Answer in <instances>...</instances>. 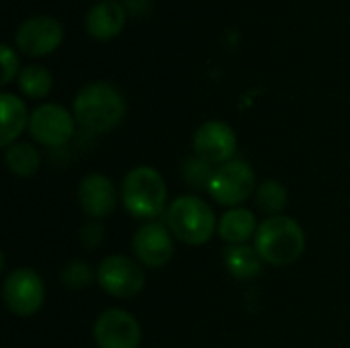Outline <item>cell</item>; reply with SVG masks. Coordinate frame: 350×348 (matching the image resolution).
I'll return each instance as SVG.
<instances>
[{
  "label": "cell",
  "instance_id": "6da1fadb",
  "mask_svg": "<svg viewBox=\"0 0 350 348\" xmlns=\"http://www.w3.org/2000/svg\"><path fill=\"white\" fill-rule=\"evenodd\" d=\"M72 113L82 129L107 133L123 121L125 98L109 82H88L76 92Z\"/></svg>",
  "mask_w": 350,
  "mask_h": 348
},
{
  "label": "cell",
  "instance_id": "7a4b0ae2",
  "mask_svg": "<svg viewBox=\"0 0 350 348\" xmlns=\"http://www.w3.org/2000/svg\"><path fill=\"white\" fill-rule=\"evenodd\" d=\"M121 203L135 219H154L168 209V187L164 176L152 166L131 168L121 183Z\"/></svg>",
  "mask_w": 350,
  "mask_h": 348
},
{
  "label": "cell",
  "instance_id": "3957f363",
  "mask_svg": "<svg viewBox=\"0 0 350 348\" xmlns=\"http://www.w3.org/2000/svg\"><path fill=\"white\" fill-rule=\"evenodd\" d=\"M254 248L267 265L289 267L306 250L304 228L289 215H271L258 226Z\"/></svg>",
  "mask_w": 350,
  "mask_h": 348
},
{
  "label": "cell",
  "instance_id": "277c9868",
  "mask_svg": "<svg viewBox=\"0 0 350 348\" xmlns=\"http://www.w3.org/2000/svg\"><path fill=\"white\" fill-rule=\"evenodd\" d=\"M164 219L174 240L187 246H203L217 232V219L211 205L197 195L176 197L168 205Z\"/></svg>",
  "mask_w": 350,
  "mask_h": 348
},
{
  "label": "cell",
  "instance_id": "5b68a950",
  "mask_svg": "<svg viewBox=\"0 0 350 348\" xmlns=\"http://www.w3.org/2000/svg\"><path fill=\"white\" fill-rule=\"evenodd\" d=\"M224 207H240L256 193V174L244 160H230L215 168L207 191Z\"/></svg>",
  "mask_w": 350,
  "mask_h": 348
},
{
  "label": "cell",
  "instance_id": "8992f818",
  "mask_svg": "<svg viewBox=\"0 0 350 348\" xmlns=\"http://www.w3.org/2000/svg\"><path fill=\"white\" fill-rule=\"evenodd\" d=\"M96 281L105 293L117 299H133L146 287V273L142 265L123 254H111L100 260Z\"/></svg>",
  "mask_w": 350,
  "mask_h": 348
},
{
  "label": "cell",
  "instance_id": "52a82bcc",
  "mask_svg": "<svg viewBox=\"0 0 350 348\" xmlns=\"http://www.w3.org/2000/svg\"><path fill=\"white\" fill-rule=\"evenodd\" d=\"M2 299L6 310L16 318H31L43 308L45 285L39 273L27 267H18L6 275L2 283Z\"/></svg>",
  "mask_w": 350,
  "mask_h": 348
},
{
  "label": "cell",
  "instance_id": "ba28073f",
  "mask_svg": "<svg viewBox=\"0 0 350 348\" xmlns=\"http://www.w3.org/2000/svg\"><path fill=\"white\" fill-rule=\"evenodd\" d=\"M76 129L74 113L57 103L39 105L29 119V133L33 139L45 148H62L66 146Z\"/></svg>",
  "mask_w": 350,
  "mask_h": 348
},
{
  "label": "cell",
  "instance_id": "9c48e42d",
  "mask_svg": "<svg viewBox=\"0 0 350 348\" xmlns=\"http://www.w3.org/2000/svg\"><path fill=\"white\" fill-rule=\"evenodd\" d=\"M92 336L98 348H139L142 328L135 316L121 308H111L96 318Z\"/></svg>",
  "mask_w": 350,
  "mask_h": 348
},
{
  "label": "cell",
  "instance_id": "30bf717a",
  "mask_svg": "<svg viewBox=\"0 0 350 348\" xmlns=\"http://www.w3.org/2000/svg\"><path fill=\"white\" fill-rule=\"evenodd\" d=\"M135 260L146 269H162L170 263L174 254V236L168 226L158 222H148L137 228L131 240Z\"/></svg>",
  "mask_w": 350,
  "mask_h": 348
},
{
  "label": "cell",
  "instance_id": "8fae6325",
  "mask_svg": "<svg viewBox=\"0 0 350 348\" xmlns=\"http://www.w3.org/2000/svg\"><path fill=\"white\" fill-rule=\"evenodd\" d=\"M238 148V137L234 129L224 121H205L193 135V150L195 156L213 164L221 166L232 160Z\"/></svg>",
  "mask_w": 350,
  "mask_h": 348
},
{
  "label": "cell",
  "instance_id": "7c38bea8",
  "mask_svg": "<svg viewBox=\"0 0 350 348\" xmlns=\"http://www.w3.org/2000/svg\"><path fill=\"white\" fill-rule=\"evenodd\" d=\"M64 37L62 23L47 14H37L23 21L14 33V41L27 55H45L53 51Z\"/></svg>",
  "mask_w": 350,
  "mask_h": 348
},
{
  "label": "cell",
  "instance_id": "4fadbf2b",
  "mask_svg": "<svg viewBox=\"0 0 350 348\" xmlns=\"http://www.w3.org/2000/svg\"><path fill=\"white\" fill-rule=\"evenodd\" d=\"M119 199L121 197L115 189V183L100 172L86 174L78 185V205L90 219L100 222L109 217Z\"/></svg>",
  "mask_w": 350,
  "mask_h": 348
},
{
  "label": "cell",
  "instance_id": "5bb4252c",
  "mask_svg": "<svg viewBox=\"0 0 350 348\" xmlns=\"http://www.w3.org/2000/svg\"><path fill=\"white\" fill-rule=\"evenodd\" d=\"M258 226L260 224L256 222V215L250 209L234 207V209H228L219 217L217 234L230 246H238V244H246L252 236H256Z\"/></svg>",
  "mask_w": 350,
  "mask_h": 348
},
{
  "label": "cell",
  "instance_id": "9a60e30c",
  "mask_svg": "<svg viewBox=\"0 0 350 348\" xmlns=\"http://www.w3.org/2000/svg\"><path fill=\"white\" fill-rule=\"evenodd\" d=\"M125 25V10L115 0H103L86 12V29L96 39H109L117 35Z\"/></svg>",
  "mask_w": 350,
  "mask_h": 348
},
{
  "label": "cell",
  "instance_id": "2e32d148",
  "mask_svg": "<svg viewBox=\"0 0 350 348\" xmlns=\"http://www.w3.org/2000/svg\"><path fill=\"white\" fill-rule=\"evenodd\" d=\"M0 115H2V125H0V146L6 150L16 142V137L29 127L31 115L27 113L25 103L12 94V92H2L0 94Z\"/></svg>",
  "mask_w": 350,
  "mask_h": 348
},
{
  "label": "cell",
  "instance_id": "e0dca14e",
  "mask_svg": "<svg viewBox=\"0 0 350 348\" xmlns=\"http://www.w3.org/2000/svg\"><path fill=\"white\" fill-rule=\"evenodd\" d=\"M224 263L228 273L238 281H250L256 279L262 273V258L256 252V248H250L248 244L230 246L224 254Z\"/></svg>",
  "mask_w": 350,
  "mask_h": 348
},
{
  "label": "cell",
  "instance_id": "ac0fdd59",
  "mask_svg": "<svg viewBox=\"0 0 350 348\" xmlns=\"http://www.w3.org/2000/svg\"><path fill=\"white\" fill-rule=\"evenodd\" d=\"M4 164L14 176L29 178L41 168V156L33 144L14 142L12 146L4 150Z\"/></svg>",
  "mask_w": 350,
  "mask_h": 348
},
{
  "label": "cell",
  "instance_id": "d6986e66",
  "mask_svg": "<svg viewBox=\"0 0 350 348\" xmlns=\"http://www.w3.org/2000/svg\"><path fill=\"white\" fill-rule=\"evenodd\" d=\"M287 199H289L287 189L283 187V183H279L275 178H269V180L260 183L256 187V193H254L256 207L262 213H267L269 217L271 215H281V211L287 205Z\"/></svg>",
  "mask_w": 350,
  "mask_h": 348
},
{
  "label": "cell",
  "instance_id": "ffe728a7",
  "mask_svg": "<svg viewBox=\"0 0 350 348\" xmlns=\"http://www.w3.org/2000/svg\"><path fill=\"white\" fill-rule=\"evenodd\" d=\"M51 74L41 64H29L18 72V88L31 98H43L51 90Z\"/></svg>",
  "mask_w": 350,
  "mask_h": 348
},
{
  "label": "cell",
  "instance_id": "44dd1931",
  "mask_svg": "<svg viewBox=\"0 0 350 348\" xmlns=\"http://www.w3.org/2000/svg\"><path fill=\"white\" fill-rule=\"evenodd\" d=\"M213 164L201 160V158H189L183 166V176L187 180V185L195 191H209V183L213 178Z\"/></svg>",
  "mask_w": 350,
  "mask_h": 348
},
{
  "label": "cell",
  "instance_id": "7402d4cb",
  "mask_svg": "<svg viewBox=\"0 0 350 348\" xmlns=\"http://www.w3.org/2000/svg\"><path fill=\"white\" fill-rule=\"evenodd\" d=\"M94 277L96 271H92L90 265L84 260H72L59 271V281L68 289H84L94 281Z\"/></svg>",
  "mask_w": 350,
  "mask_h": 348
},
{
  "label": "cell",
  "instance_id": "603a6c76",
  "mask_svg": "<svg viewBox=\"0 0 350 348\" xmlns=\"http://www.w3.org/2000/svg\"><path fill=\"white\" fill-rule=\"evenodd\" d=\"M0 59H2V78H0V82L2 84H8L16 76V70H18V57L10 49L8 43H2L0 45Z\"/></svg>",
  "mask_w": 350,
  "mask_h": 348
},
{
  "label": "cell",
  "instance_id": "cb8c5ba5",
  "mask_svg": "<svg viewBox=\"0 0 350 348\" xmlns=\"http://www.w3.org/2000/svg\"><path fill=\"white\" fill-rule=\"evenodd\" d=\"M103 238H105V228H103L100 222H96V219H90V222H86V224L80 228V240H82V244H84L88 250L96 248V246L103 242Z\"/></svg>",
  "mask_w": 350,
  "mask_h": 348
}]
</instances>
